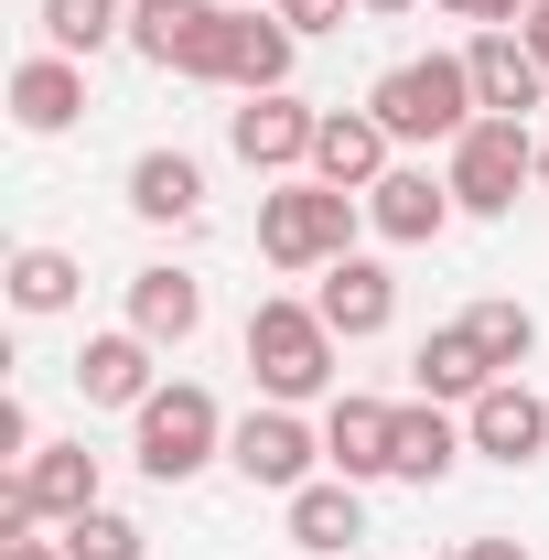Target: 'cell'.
I'll list each match as a JSON object with an SVG mask.
<instances>
[{"label":"cell","instance_id":"6da1fadb","mask_svg":"<svg viewBox=\"0 0 549 560\" xmlns=\"http://www.w3.org/2000/svg\"><path fill=\"white\" fill-rule=\"evenodd\" d=\"M355 226H366V195L280 184V195H259V259L270 270H335V259H355Z\"/></svg>","mask_w":549,"mask_h":560},{"label":"cell","instance_id":"7a4b0ae2","mask_svg":"<svg viewBox=\"0 0 549 560\" xmlns=\"http://www.w3.org/2000/svg\"><path fill=\"white\" fill-rule=\"evenodd\" d=\"M335 346L344 335L313 302H259V313H248V377H259V399H280V410L324 399V388H335Z\"/></svg>","mask_w":549,"mask_h":560},{"label":"cell","instance_id":"3957f363","mask_svg":"<svg viewBox=\"0 0 549 560\" xmlns=\"http://www.w3.org/2000/svg\"><path fill=\"white\" fill-rule=\"evenodd\" d=\"M130 453L151 486H195L215 453H226V410H215V388H195V377H173V388H151L130 410Z\"/></svg>","mask_w":549,"mask_h":560},{"label":"cell","instance_id":"277c9868","mask_svg":"<svg viewBox=\"0 0 549 560\" xmlns=\"http://www.w3.org/2000/svg\"><path fill=\"white\" fill-rule=\"evenodd\" d=\"M366 108L388 119V140H464L484 119L464 55H410V66H388L377 86H366Z\"/></svg>","mask_w":549,"mask_h":560},{"label":"cell","instance_id":"5b68a950","mask_svg":"<svg viewBox=\"0 0 549 560\" xmlns=\"http://www.w3.org/2000/svg\"><path fill=\"white\" fill-rule=\"evenodd\" d=\"M97 506V453L86 442H44L11 486H0V539H33V528H75Z\"/></svg>","mask_w":549,"mask_h":560},{"label":"cell","instance_id":"8992f818","mask_svg":"<svg viewBox=\"0 0 549 560\" xmlns=\"http://www.w3.org/2000/svg\"><path fill=\"white\" fill-rule=\"evenodd\" d=\"M517 184H539V140H528V119H475V130L453 140V206H464V215H506Z\"/></svg>","mask_w":549,"mask_h":560},{"label":"cell","instance_id":"52a82bcc","mask_svg":"<svg viewBox=\"0 0 549 560\" xmlns=\"http://www.w3.org/2000/svg\"><path fill=\"white\" fill-rule=\"evenodd\" d=\"M226 464H237L248 486H270V495H302L313 464H324V431H313L302 410H280V399H259V410L226 431Z\"/></svg>","mask_w":549,"mask_h":560},{"label":"cell","instance_id":"ba28073f","mask_svg":"<svg viewBox=\"0 0 549 560\" xmlns=\"http://www.w3.org/2000/svg\"><path fill=\"white\" fill-rule=\"evenodd\" d=\"M215 33H226V0H130V44L162 75H215Z\"/></svg>","mask_w":549,"mask_h":560},{"label":"cell","instance_id":"9c48e42d","mask_svg":"<svg viewBox=\"0 0 549 560\" xmlns=\"http://www.w3.org/2000/svg\"><path fill=\"white\" fill-rule=\"evenodd\" d=\"M453 173H420V162H388L377 184H366V226L388 237V248H431L442 226H453Z\"/></svg>","mask_w":549,"mask_h":560},{"label":"cell","instance_id":"30bf717a","mask_svg":"<svg viewBox=\"0 0 549 560\" xmlns=\"http://www.w3.org/2000/svg\"><path fill=\"white\" fill-rule=\"evenodd\" d=\"M291 22H280L270 0L259 11H226V33H215V75L206 86H237V97H270V86H291Z\"/></svg>","mask_w":549,"mask_h":560},{"label":"cell","instance_id":"8fae6325","mask_svg":"<svg viewBox=\"0 0 549 560\" xmlns=\"http://www.w3.org/2000/svg\"><path fill=\"white\" fill-rule=\"evenodd\" d=\"M313 130H324V108H302L291 86L248 97V108L226 119V140H237V162H248V173H313Z\"/></svg>","mask_w":549,"mask_h":560},{"label":"cell","instance_id":"7c38bea8","mask_svg":"<svg viewBox=\"0 0 549 560\" xmlns=\"http://www.w3.org/2000/svg\"><path fill=\"white\" fill-rule=\"evenodd\" d=\"M464 442H475L484 464H539L549 453V399L528 388V377H495L475 410H464Z\"/></svg>","mask_w":549,"mask_h":560},{"label":"cell","instance_id":"4fadbf2b","mask_svg":"<svg viewBox=\"0 0 549 560\" xmlns=\"http://www.w3.org/2000/svg\"><path fill=\"white\" fill-rule=\"evenodd\" d=\"M464 66H475L484 119H528V108L549 97V66L528 55V33H475V44H464Z\"/></svg>","mask_w":549,"mask_h":560},{"label":"cell","instance_id":"5bb4252c","mask_svg":"<svg viewBox=\"0 0 549 560\" xmlns=\"http://www.w3.org/2000/svg\"><path fill=\"white\" fill-rule=\"evenodd\" d=\"M377 173H388V119H377V108H324V130H313V184L366 195Z\"/></svg>","mask_w":549,"mask_h":560},{"label":"cell","instance_id":"9a60e30c","mask_svg":"<svg viewBox=\"0 0 549 560\" xmlns=\"http://www.w3.org/2000/svg\"><path fill=\"white\" fill-rule=\"evenodd\" d=\"M151 335H130V324H119V335H86V355H75V388H86V410H140V399H151V388H162V377H151Z\"/></svg>","mask_w":549,"mask_h":560},{"label":"cell","instance_id":"2e32d148","mask_svg":"<svg viewBox=\"0 0 549 560\" xmlns=\"http://www.w3.org/2000/svg\"><path fill=\"white\" fill-rule=\"evenodd\" d=\"M313 313L335 324L344 346H366V335H388V313H399V280L377 270V259H335L324 291H313Z\"/></svg>","mask_w":549,"mask_h":560},{"label":"cell","instance_id":"e0dca14e","mask_svg":"<svg viewBox=\"0 0 549 560\" xmlns=\"http://www.w3.org/2000/svg\"><path fill=\"white\" fill-rule=\"evenodd\" d=\"M11 119H22L33 140L75 130V119H86V66H75V55H33V66H11Z\"/></svg>","mask_w":549,"mask_h":560},{"label":"cell","instance_id":"ac0fdd59","mask_svg":"<svg viewBox=\"0 0 549 560\" xmlns=\"http://www.w3.org/2000/svg\"><path fill=\"white\" fill-rule=\"evenodd\" d=\"M130 215L140 226H195L206 215V162L195 151H140L130 162Z\"/></svg>","mask_w":549,"mask_h":560},{"label":"cell","instance_id":"d6986e66","mask_svg":"<svg viewBox=\"0 0 549 560\" xmlns=\"http://www.w3.org/2000/svg\"><path fill=\"white\" fill-rule=\"evenodd\" d=\"M130 335L195 346V335H206V280L195 270H130Z\"/></svg>","mask_w":549,"mask_h":560},{"label":"cell","instance_id":"ffe728a7","mask_svg":"<svg viewBox=\"0 0 549 560\" xmlns=\"http://www.w3.org/2000/svg\"><path fill=\"white\" fill-rule=\"evenodd\" d=\"M388 442H399V410H388V399H335V410H324V464H335L344 486L388 475Z\"/></svg>","mask_w":549,"mask_h":560},{"label":"cell","instance_id":"44dd1931","mask_svg":"<svg viewBox=\"0 0 549 560\" xmlns=\"http://www.w3.org/2000/svg\"><path fill=\"white\" fill-rule=\"evenodd\" d=\"M453 453H475V442H464V420L442 410V399L399 410V442H388V475H399V486H442V475H453Z\"/></svg>","mask_w":549,"mask_h":560},{"label":"cell","instance_id":"7402d4cb","mask_svg":"<svg viewBox=\"0 0 549 560\" xmlns=\"http://www.w3.org/2000/svg\"><path fill=\"white\" fill-rule=\"evenodd\" d=\"M410 377H420V399H464V410H475L484 388H495V366H484V346L464 335V324H442V335H420Z\"/></svg>","mask_w":549,"mask_h":560},{"label":"cell","instance_id":"603a6c76","mask_svg":"<svg viewBox=\"0 0 549 560\" xmlns=\"http://www.w3.org/2000/svg\"><path fill=\"white\" fill-rule=\"evenodd\" d=\"M355 539H366V495L344 486V475L291 495V550H355Z\"/></svg>","mask_w":549,"mask_h":560},{"label":"cell","instance_id":"cb8c5ba5","mask_svg":"<svg viewBox=\"0 0 549 560\" xmlns=\"http://www.w3.org/2000/svg\"><path fill=\"white\" fill-rule=\"evenodd\" d=\"M44 44L55 55H97V44H130V0H44Z\"/></svg>","mask_w":549,"mask_h":560},{"label":"cell","instance_id":"d4e9b609","mask_svg":"<svg viewBox=\"0 0 549 560\" xmlns=\"http://www.w3.org/2000/svg\"><path fill=\"white\" fill-rule=\"evenodd\" d=\"M464 335L484 346L495 377H517V366L539 355V313H528V302H475V313H464Z\"/></svg>","mask_w":549,"mask_h":560},{"label":"cell","instance_id":"484cf974","mask_svg":"<svg viewBox=\"0 0 549 560\" xmlns=\"http://www.w3.org/2000/svg\"><path fill=\"white\" fill-rule=\"evenodd\" d=\"M75 280H86V270H75L66 248H11V313H33V324H44V313H66Z\"/></svg>","mask_w":549,"mask_h":560},{"label":"cell","instance_id":"4316f807","mask_svg":"<svg viewBox=\"0 0 549 560\" xmlns=\"http://www.w3.org/2000/svg\"><path fill=\"white\" fill-rule=\"evenodd\" d=\"M151 539H140V517H119V506H86L66 528V560H140Z\"/></svg>","mask_w":549,"mask_h":560},{"label":"cell","instance_id":"83f0119b","mask_svg":"<svg viewBox=\"0 0 549 560\" xmlns=\"http://www.w3.org/2000/svg\"><path fill=\"white\" fill-rule=\"evenodd\" d=\"M270 11L291 22V33H335V22H344V0H270Z\"/></svg>","mask_w":549,"mask_h":560},{"label":"cell","instance_id":"f1b7e54d","mask_svg":"<svg viewBox=\"0 0 549 560\" xmlns=\"http://www.w3.org/2000/svg\"><path fill=\"white\" fill-rule=\"evenodd\" d=\"M464 560H528V539H495L484 528V539H464Z\"/></svg>","mask_w":549,"mask_h":560},{"label":"cell","instance_id":"f546056e","mask_svg":"<svg viewBox=\"0 0 549 560\" xmlns=\"http://www.w3.org/2000/svg\"><path fill=\"white\" fill-rule=\"evenodd\" d=\"M0 560H66V539H0Z\"/></svg>","mask_w":549,"mask_h":560},{"label":"cell","instance_id":"4dcf8cb0","mask_svg":"<svg viewBox=\"0 0 549 560\" xmlns=\"http://www.w3.org/2000/svg\"><path fill=\"white\" fill-rule=\"evenodd\" d=\"M517 33H528V55H539V66H549V11H528V22H517Z\"/></svg>","mask_w":549,"mask_h":560},{"label":"cell","instance_id":"1f68e13d","mask_svg":"<svg viewBox=\"0 0 549 560\" xmlns=\"http://www.w3.org/2000/svg\"><path fill=\"white\" fill-rule=\"evenodd\" d=\"M355 11H410V0H355Z\"/></svg>","mask_w":549,"mask_h":560},{"label":"cell","instance_id":"d6a6232c","mask_svg":"<svg viewBox=\"0 0 549 560\" xmlns=\"http://www.w3.org/2000/svg\"><path fill=\"white\" fill-rule=\"evenodd\" d=\"M539 184H549V140H539Z\"/></svg>","mask_w":549,"mask_h":560},{"label":"cell","instance_id":"836d02e7","mask_svg":"<svg viewBox=\"0 0 549 560\" xmlns=\"http://www.w3.org/2000/svg\"><path fill=\"white\" fill-rule=\"evenodd\" d=\"M539 11H549V0H539Z\"/></svg>","mask_w":549,"mask_h":560}]
</instances>
